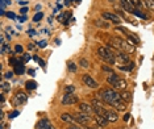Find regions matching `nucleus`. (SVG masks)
I'll use <instances>...</instances> for the list:
<instances>
[{"label": "nucleus", "mask_w": 154, "mask_h": 129, "mask_svg": "<svg viewBox=\"0 0 154 129\" xmlns=\"http://www.w3.org/2000/svg\"><path fill=\"white\" fill-rule=\"evenodd\" d=\"M95 121H96V124H99L100 127H103V128H106L107 125H108V118L106 116H101V115H95Z\"/></svg>", "instance_id": "14"}, {"label": "nucleus", "mask_w": 154, "mask_h": 129, "mask_svg": "<svg viewBox=\"0 0 154 129\" xmlns=\"http://www.w3.org/2000/svg\"><path fill=\"white\" fill-rule=\"evenodd\" d=\"M19 115H20L19 111H13V112L9 113V118H15L16 116H19Z\"/></svg>", "instance_id": "37"}, {"label": "nucleus", "mask_w": 154, "mask_h": 129, "mask_svg": "<svg viewBox=\"0 0 154 129\" xmlns=\"http://www.w3.org/2000/svg\"><path fill=\"white\" fill-rule=\"evenodd\" d=\"M97 99H100L101 102L112 106L115 102H117V100L121 99V97H120V94L116 92L115 88H106V90H100L99 91V94H97Z\"/></svg>", "instance_id": "2"}, {"label": "nucleus", "mask_w": 154, "mask_h": 129, "mask_svg": "<svg viewBox=\"0 0 154 129\" xmlns=\"http://www.w3.org/2000/svg\"><path fill=\"white\" fill-rule=\"evenodd\" d=\"M34 72H36V71H34L33 69H29V70H28V74H29V75H34Z\"/></svg>", "instance_id": "50"}, {"label": "nucleus", "mask_w": 154, "mask_h": 129, "mask_svg": "<svg viewBox=\"0 0 154 129\" xmlns=\"http://www.w3.org/2000/svg\"><path fill=\"white\" fill-rule=\"evenodd\" d=\"M127 86H128V83L125 79H119L117 83L113 86V88L115 90H119V91H124L125 88H127Z\"/></svg>", "instance_id": "17"}, {"label": "nucleus", "mask_w": 154, "mask_h": 129, "mask_svg": "<svg viewBox=\"0 0 154 129\" xmlns=\"http://www.w3.org/2000/svg\"><path fill=\"white\" fill-rule=\"evenodd\" d=\"M82 129H92V127H88V125H80Z\"/></svg>", "instance_id": "51"}, {"label": "nucleus", "mask_w": 154, "mask_h": 129, "mask_svg": "<svg viewBox=\"0 0 154 129\" xmlns=\"http://www.w3.org/2000/svg\"><path fill=\"white\" fill-rule=\"evenodd\" d=\"M21 59H17V58H15V57H11L9 58V65H12L13 67H15V66H17V65H20L21 63Z\"/></svg>", "instance_id": "25"}, {"label": "nucleus", "mask_w": 154, "mask_h": 129, "mask_svg": "<svg viewBox=\"0 0 154 129\" xmlns=\"http://www.w3.org/2000/svg\"><path fill=\"white\" fill-rule=\"evenodd\" d=\"M120 97L122 100H124L125 103H131L132 100H133V95H132V92H129V91H121L120 92Z\"/></svg>", "instance_id": "16"}, {"label": "nucleus", "mask_w": 154, "mask_h": 129, "mask_svg": "<svg viewBox=\"0 0 154 129\" xmlns=\"http://www.w3.org/2000/svg\"><path fill=\"white\" fill-rule=\"evenodd\" d=\"M26 100H28V95L25 92H23V91H17L16 92V95H15V104L16 106H20V104L26 103Z\"/></svg>", "instance_id": "9"}, {"label": "nucleus", "mask_w": 154, "mask_h": 129, "mask_svg": "<svg viewBox=\"0 0 154 129\" xmlns=\"http://www.w3.org/2000/svg\"><path fill=\"white\" fill-rule=\"evenodd\" d=\"M38 63L42 66V69H45V61H44V59H40V61H38Z\"/></svg>", "instance_id": "48"}, {"label": "nucleus", "mask_w": 154, "mask_h": 129, "mask_svg": "<svg viewBox=\"0 0 154 129\" xmlns=\"http://www.w3.org/2000/svg\"><path fill=\"white\" fill-rule=\"evenodd\" d=\"M106 117L108 118V121H109V123H116V121L119 120V115H117V112H115L113 109L107 111Z\"/></svg>", "instance_id": "15"}, {"label": "nucleus", "mask_w": 154, "mask_h": 129, "mask_svg": "<svg viewBox=\"0 0 154 129\" xmlns=\"http://www.w3.org/2000/svg\"><path fill=\"white\" fill-rule=\"evenodd\" d=\"M29 59H30V55H29V54L23 53V58H21V61H23V62H28Z\"/></svg>", "instance_id": "36"}, {"label": "nucleus", "mask_w": 154, "mask_h": 129, "mask_svg": "<svg viewBox=\"0 0 154 129\" xmlns=\"http://www.w3.org/2000/svg\"><path fill=\"white\" fill-rule=\"evenodd\" d=\"M141 2H142V0H131V3L134 7H141V4H142Z\"/></svg>", "instance_id": "35"}, {"label": "nucleus", "mask_w": 154, "mask_h": 129, "mask_svg": "<svg viewBox=\"0 0 154 129\" xmlns=\"http://www.w3.org/2000/svg\"><path fill=\"white\" fill-rule=\"evenodd\" d=\"M74 117H75V121L78 124H80V125H87V123L91 120V117H90V115H87V113H85V112H79L78 113H75L74 115Z\"/></svg>", "instance_id": "6"}, {"label": "nucleus", "mask_w": 154, "mask_h": 129, "mask_svg": "<svg viewBox=\"0 0 154 129\" xmlns=\"http://www.w3.org/2000/svg\"><path fill=\"white\" fill-rule=\"evenodd\" d=\"M92 129H104V128H103V127H100L99 124H96V125H94V127H92Z\"/></svg>", "instance_id": "49"}, {"label": "nucleus", "mask_w": 154, "mask_h": 129, "mask_svg": "<svg viewBox=\"0 0 154 129\" xmlns=\"http://www.w3.org/2000/svg\"><path fill=\"white\" fill-rule=\"evenodd\" d=\"M119 75L117 74H115V72H112V74H109L108 75V78H107V83L108 84H111V86H115L117 83V81H119Z\"/></svg>", "instance_id": "19"}, {"label": "nucleus", "mask_w": 154, "mask_h": 129, "mask_svg": "<svg viewBox=\"0 0 154 129\" xmlns=\"http://www.w3.org/2000/svg\"><path fill=\"white\" fill-rule=\"evenodd\" d=\"M116 30H120V32H124V33H128V30L125 29V28H121V26H117Z\"/></svg>", "instance_id": "45"}, {"label": "nucleus", "mask_w": 154, "mask_h": 129, "mask_svg": "<svg viewBox=\"0 0 154 129\" xmlns=\"http://www.w3.org/2000/svg\"><path fill=\"white\" fill-rule=\"evenodd\" d=\"M36 129H55V128L48 118H42L41 121H38V124L36 125Z\"/></svg>", "instance_id": "11"}, {"label": "nucleus", "mask_w": 154, "mask_h": 129, "mask_svg": "<svg viewBox=\"0 0 154 129\" xmlns=\"http://www.w3.org/2000/svg\"><path fill=\"white\" fill-rule=\"evenodd\" d=\"M108 2H109V3H115V2H116V0H108Z\"/></svg>", "instance_id": "55"}, {"label": "nucleus", "mask_w": 154, "mask_h": 129, "mask_svg": "<svg viewBox=\"0 0 154 129\" xmlns=\"http://www.w3.org/2000/svg\"><path fill=\"white\" fill-rule=\"evenodd\" d=\"M9 90H11V84H9V83L2 82V92H8Z\"/></svg>", "instance_id": "28"}, {"label": "nucleus", "mask_w": 154, "mask_h": 129, "mask_svg": "<svg viewBox=\"0 0 154 129\" xmlns=\"http://www.w3.org/2000/svg\"><path fill=\"white\" fill-rule=\"evenodd\" d=\"M46 45H48V42L46 41H40V42H38V48H41V49H44V48H46Z\"/></svg>", "instance_id": "39"}, {"label": "nucleus", "mask_w": 154, "mask_h": 129, "mask_svg": "<svg viewBox=\"0 0 154 129\" xmlns=\"http://www.w3.org/2000/svg\"><path fill=\"white\" fill-rule=\"evenodd\" d=\"M8 19H12V20H15L16 19V15L13 12H7V15H5Z\"/></svg>", "instance_id": "38"}, {"label": "nucleus", "mask_w": 154, "mask_h": 129, "mask_svg": "<svg viewBox=\"0 0 154 129\" xmlns=\"http://www.w3.org/2000/svg\"><path fill=\"white\" fill-rule=\"evenodd\" d=\"M13 72H15V71H8V72H5V74H4V78L11 79L12 76H13Z\"/></svg>", "instance_id": "40"}, {"label": "nucleus", "mask_w": 154, "mask_h": 129, "mask_svg": "<svg viewBox=\"0 0 154 129\" xmlns=\"http://www.w3.org/2000/svg\"><path fill=\"white\" fill-rule=\"evenodd\" d=\"M79 111L80 112H85V113H87V115H95V111H94V108H92V106L91 104H88V103H79Z\"/></svg>", "instance_id": "10"}, {"label": "nucleus", "mask_w": 154, "mask_h": 129, "mask_svg": "<svg viewBox=\"0 0 154 129\" xmlns=\"http://www.w3.org/2000/svg\"><path fill=\"white\" fill-rule=\"evenodd\" d=\"M28 2L26 0H19V5H26Z\"/></svg>", "instance_id": "47"}, {"label": "nucleus", "mask_w": 154, "mask_h": 129, "mask_svg": "<svg viewBox=\"0 0 154 129\" xmlns=\"http://www.w3.org/2000/svg\"><path fill=\"white\" fill-rule=\"evenodd\" d=\"M129 118H131V115H129V113H125L124 116H122V120H124L125 123H127V121H129Z\"/></svg>", "instance_id": "41"}, {"label": "nucleus", "mask_w": 154, "mask_h": 129, "mask_svg": "<svg viewBox=\"0 0 154 129\" xmlns=\"http://www.w3.org/2000/svg\"><path fill=\"white\" fill-rule=\"evenodd\" d=\"M23 51H24V48L20 44H17L16 46H15V53L16 54H23Z\"/></svg>", "instance_id": "32"}, {"label": "nucleus", "mask_w": 154, "mask_h": 129, "mask_svg": "<svg viewBox=\"0 0 154 129\" xmlns=\"http://www.w3.org/2000/svg\"><path fill=\"white\" fill-rule=\"evenodd\" d=\"M67 129H82L80 127H78V125H74V124H70Z\"/></svg>", "instance_id": "44"}, {"label": "nucleus", "mask_w": 154, "mask_h": 129, "mask_svg": "<svg viewBox=\"0 0 154 129\" xmlns=\"http://www.w3.org/2000/svg\"><path fill=\"white\" fill-rule=\"evenodd\" d=\"M101 19L106 20V21H109V23H113L115 25H119L121 23V17L115 12H108V11H104L101 12Z\"/></svg>", "instance_id": "4"}, {"label": "nucleus", "mask_w": 154, "mask_h": 129, "mask_svg": "<svg viewBox=\"0 0 154 129\" xmlns=\"http://www.w3.org/2000/svg\"><path fill=\"white\" fill-rule=\"evenodd\" d=\"M40 8H41V5L37 4V5H36V11H40Z\"/></svg>", "instance_id": "54"}, {"label": "nucleus", "mask_w": 154, "mask_h": 129, "mask_svg": "<svg viewBox=\"0 0 154 129\" xmlns=\"http://www.w3.org/2000/svg\"><path fill=\"white\" fill-rule=\"evenodd\" d=\"M127 104L128 103H125L122 99H119L117 102H115L113 104H112V107H113L116 111H125L127 109Z\"/></svg>", "instance_id": "13"}, {"label": "nucleus", "mask_w": 154, "mask_h": 129, "mask_svg": "<svg viewBox=\"0 0 154 129\" xmlns=\"http://www.w3.org/2000/svg\"><path fill=\"white\" fill-rule=\"evenodd\" d=\"M120 5H121V8L124 9L125 12H129V13H132V15H133V12H134V9H136V7L131 3V0H120Z\"/></svg>", "instance_id": "8"}, {"label": "nucleus", "mask_w": 154, "mask_h": 129, "mask_svg": "<svg viewBox=\"0 0 154 129\" xmlns=\"http://www.w3.org/2000/svg\"><path fill=\"white\" fill-rule=\"evenodd\" d=\"M70 2H71V0H65V4H66V5H70V4H71Z\"/></svg>", "instance_id": "53"}, {"label": "nucleus", "mask_w": 154, "mask_h": 129, "mask_svg": "<svg viewBox=\"0 0 154 129\" xmlns=\"http://www.w3.org/2000/svg\"><path fill=\"white\" fill-rule=\"evenodd\" d=\"M82 81L87 87H90V88H97V86H99L97 84V82L90 74H83L82 75Z\"/></svg>", "instance_id": "7"}, {"label": "nucleus", "mask_w": 154, "mask_h": 129, "mask_svg": "<svg viewBox=\"0 0 154 129\" xmlns=\"http://www.w3.org/2000/svg\"><path fill=\"white\" fill-rule=\"evenodd\" d=\"M127 65H128V63H127ZM119 70H121V71H132L131 67H129V65H128V66H119Z\"/></svg>", "instance_id": "34"}, {"label": "nucleus", "mask_w": 154, "mask_h": 129, "mask_svg": "<svg viewBox=\"0 0 154 129\" xmlns=\"http://www.w3.org/2000/svg\"><path fill=\"white\" fill-rule=\"evenodd\" d=\"M24 72H25V66H24V62H21L20 65L15 66V74L21 75V74H24Z\"/></svg>", "instance_id": "22"}, {"label": "nucleus", "mask_w": 154, "mask_h": 129, "mask_svg": "<svg viewBox=\"0 0 154 129\" xmlns=\"http://www.w3.org/2000/svg\"><path fill=\"white\" fill-rule=\"evenodd\" d=\"M59 117H61V120L65 121V123H69V124L75 123V117L72 116V115H70V113H62Z\"/></svg>", "instance_id": "18"}, {"label": "nucleus", "mask_w": 154, "mask_h": 129, "mask_svg": "<svg viewBox=\"0 0 154 129\" xmlns=\"http://www.w3.org/2000/svg\"><path fill=\"white\" fill-rule=\"evenodd\" d=\"M116 59L121 63H129V55L125 51H116Z\"/></svg>", "instance_id": "12"}, {"label": "nucleus", "mask_w": 154, "mask_h": 129, "mask_svg": "<svg viewBox=\"0 0 154 129\" xmlns=\"http://www.w3.org/2000/svg\"><path fill=\"white\" fill-rule=\"evenodd\" d=\"M79 66L80 67H83V69H88L90 67V62L87 61L86 58H80L79 59Z\"/></svg>", "instance_id": "24"}, {"label": "nucleus", "mask_w": 154, "mask_h": 129, "mask_svg": "<svg viewBox=\"0 0 154 129\" xmlns=\"http://www.w3.org/2000/svg\"><path fill=\"white\" fill-rule=\"evenodd\" d=\"M67 69H69L70 72H75V71H76V65L74 63V62L69 61V62H67Z\"/></svg>", "instance_id": "26"}, {"label": "nucleus", "mask_w": 154, "mask_h": 129, "mask_svg": "<svg viewBox=\"0 0 154 129\" xmlns=\"http://www.w3.org/2000/svg\"><path fill=\"white\" fill-rule=\"evenodd\" d=\"M19 21H20V23H24V21H26V16H25V15H23L21 17H19Z\"/></svg>", "instance_id": "46"}, {"label": "nucleus", "mask_w": 154, "mask_h": 129, "mask_svg": "<svg viewBox=\"0 0 154 129\" xmlns=\"http://www.w3.org/2000/svg\"><path fill=\"white\" fill-rule=\"evenodd\" d=\"M26 12H28V7H23V8L20 9V13H21V15H26Z\"/></svg>", "instance_id": "42"}, {"label": "nucleus", "mask_w": 154, "mask_h": 129, "mask_svg": "<svg viewBox=\"0 0 154 129\" xmlns=\"http://www.w3.org/2000/svg\"><path fill=\"white\" fill-rule=\"evenodd\" d=\"M28 49H30V50H32V49H34V45L33 44H28Z\"/></svg>", "instance_id": "52"}, {"label": "nucleus", "mask_w": 154, "mask_h": 129, "mask_svg": "<svg viewBox=\"0 0 154 129\" xmlns=\"http://www.w3.org/2000/svg\"><path fill=\"white\" fill-rule=\"evenodd\" d=\"M133 15H134V16H138V17H141V19H148V16H146L145 13H142L141 11H138V9H134Z\"/></svg>", "instance_id": "30"}, {"label": "nucleus", "mask_w": 154, "mask_h": 129, "mask_svg": "<svg viewBox=\"0 0 154 129\" xmlns=\"http://www.w3.org/2000/svg\"><path fill=\"white\" fill-rule=\"evenodd\" d=\"M78 102V96L74 95V94H65L63 97H62V104L63 106H72V104H76Z\"/></svg>", "instance_id": "5"}, {"label": "nucleus", "mask_w": 154, "mask_h": 129, "mask_svg": "<svg viewBox=\"0 0 154 129\" xmlns=\"http://www.w3.org/2000/svg\"><path fill=\"white\" fill-rule=\"evenodd\" d=\"M42 17H44V13L42 12H37L36 15L33 16V21H41V20H42Z\"/></svg>", "instance_id": "29"}, {"label": "nucleus", "mask_w": 154, "mask_h": 129, "mask_svg": "<svg viewBox=\"0 0 154 129\" xmlns=\"http://www.w3.org/2000/svg\"><path fill=\"white\" fill-rule=\"evenodd\" d=\"M5 53H11V48H9V45H7V44L2 46V54L4 55Z\"/></svg>", "instance_id": "31"}, {"label": "nucleus", "mask_w": 154, "mask_h": 129, "mask_svg": "<svg viewBox=\"0 0 154 129\" xmlns=\"http://www.w3.org/2000/svg\"><path fill=\"white\" fill-rule=\"evenodd\" d=\"M91 106H92L94 111H95V115H101V116H106L107 115V111L106 107H104V102H101L100 99H97V97H95V99L91 100Z\"/></svg>", "instance_id": "3"}, {"label": "nucleus", "mask_w": 154, "mask_h": 129, "mask_svg": "<svg viewBox=\"0 0 154 129\" xmlns=\"http://www.w3.org/2000/svg\"><path fill=\"white\" fill-rule=\"evenodd\" d=\"M115 50H116V49H113L111 46H99L96 53L99 55V58H101L104 62H107V63H109V65H115L117 61Z\"/></svg>", "instance_id": "1"}, {"label": "nucleus", "mask_w": 154, "mask_h": 129, "mask_svg": "<svg viewBox=\"0 0 154 129\" xmlns=\"http://www.w3.org/2000/svg\"><path fill=\"white\" fill-rule=\"evenodd\" d=\"M63 91H65V94H74V91H75V86H72V84L66 86Z\"/></svg>", "instance_id": "27"}, {"label": "nucleus", "mask_w": 154, "mask_h": 129, "mask_svg": "<svg viewBox=\"0 0 154 129\" xmlns=\"http://www.w3.org/2000/svg\"><path fill=\"white\" fill-rule=\"evenodd\" d=\"M37 82H34V81H28L25 83V88L28 90V91H33V90H36L37 88Z\"/></svg>", "instance_id": "21"}, {"label": "nucleus", "mask_w": 154, "mask_h": 129, "mask_svg": "<svg viewBox=\"0 0 154 129\" xmlns=\"http://www.w3.org/2000/svg\"><path fill=\"white\" fill-rule=\"evenodd\" d=\"M28 34H29V36H36V30L34 29H28Z\"/></svg>", "instance_id": "43"}, {"label": "nucleus", "mask_w": 154, "mask_h": 129, "mask_svg": "<svg viewBox=\"0 0 154 129\" xmlns=\"http://www.w3.org/2000/svg\"><path fill=\"white\" fill-rule=\"evenodd\" d=\"M101 70H103V71H106V72H108V74H112V72H115V71H113V69L108 67L107 65H103V66H101Z\"/></svg>", "instance_id": "33"}, {"label": "nucleus", "mask_w": 154, "mask_h": 129, "mask_svg": "<svg viewBox=\"0 0 154 129\" xmlns=\"http://www.w3.org/2000/svg\"><path fill=\"white\" fill-rule=\"evenodd\" d=\"M143 2V5L146 7L150 11H154V0H142Z\"/></svg>", "instance_id": "23"}, {"label": "nucleus", "mask_w": 154, "mask_h": 129, "mask_svg": "<svg viewBox=\"0 0 154 129\" xmlns=\"http://www.w3.org/2000/svg\"><path fill=\"white\" fill-rule=\"evenodd\" d=\"M94 24H95V26L103 28V29H108V28H109V23H107L106 20H95Z\"/></svg>", "instance_id": "20"}]
</instances>
